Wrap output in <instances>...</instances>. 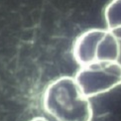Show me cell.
Segmentation results:
<instances>
[{"label": "cell", "mask_w": 121, "mask_h": 121, "mask_svg": "<svg viewBox=\"0 0 121 121\" xmlns=\"http://www.w3.org/2000/svg\"><path fill=\"white\" fill-rule=\"evenodd\" d=\"M43 107L57 121H91L93 110L90 99L80 91L73 77L56 78L45 88Z\"/></svg>", "instance_id": "cell-1"}, {"label": "cell", "mask_w": 121, "mask_h": 121, "mask_svg": "<svg viewBox=\"0 0 121 121\" xmlns=\"http://www.w3.org/2000/svg\"><path fill=\"white\" fill-rule=\"evenodd\" d=\"M80 91L91 98L121 84V67L112 62H95L80 67L74 75Z\"/></svg>", "instance_id": "cell-2"}, {"label": "cell", "mask_w": 121, "mask_h": 121, "mask_svg": "<svg viewBox=\"0 0 121 121\" xmlns=\"http://www.w3.org/2000/svg\"><path fill=\"white\" fill-rule=\"evenodd\" d=\"M106 29L92 28L84 31L75 39L73 47V56L80 67L96 62V53L100 40Z\"/></svg>", "instance_id": "cell-3"}, {"label": "cell", "mask_w": 121, "mask_h": 121, "mask_svg": "<svg viewBox=\"0 0 121 121\" xmlns=\"http://www.w3.org/2000/svg\"><path fill=\"white\" fill-rule=\"evenodd\" d=\"M118 57V43L111 31L106 29L100 40L96 53V62L116 63Z\"/></svg>", "instance_id": "cell-4"}, {"label": "cell", "mask_w": 121, "mask_h": 121, "mask_svg": "<svg viewBox=\"0 0 121 121\" xmlns=\"http://www.w3.org/2000/svg\"><path fill=\"white\" fill-rule=\"evenodd\" d=\"M106 29L121 27V0H111L104 9Z\"/></svg>", "instance_id": "cell-5"}, {"label": "cell", "mask_w": 121, "mask_h": 121, "mask_svg": "<svg viewBox=\"0 0 121 121\" xmlns=\"http://www.w3.org/2000/svg\"><path fill=\"white\" fill-rule=\"evenodd\" d=\"M111 31L112 34L115 36L117 40V43H118V57L116 60V64H118L120 67H121V27H117V28H114L109 30Z\"/></svg>", "instance_id": "cell-6"}, {"label": "cell", "mask_w": 121, "mask_h": 121, "mask_svg": "<svg viewBox=\"0 0 121 121\" xmlns=\"http://www.w3.org/2000/svg\"><path fill=\"white\" fill-rule=\"evenodd\" d=\"M29 121H51V120H49V119H47V118L43 117V116H37V117L32 118L31 120H29Z\"/></svg>", "instance_id": "cell-7"}]
</instances>
